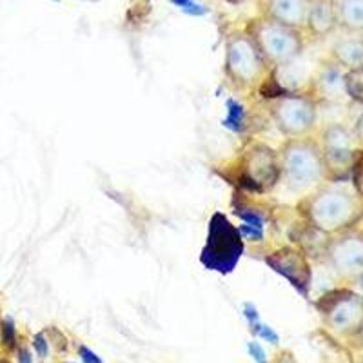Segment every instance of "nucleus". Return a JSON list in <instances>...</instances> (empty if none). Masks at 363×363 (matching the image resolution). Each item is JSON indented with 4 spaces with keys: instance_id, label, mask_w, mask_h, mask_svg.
I'll use <instances>...</instances> for the list:
<instances>
[{
    "instance_id": "9b49d317",
    "label": "nucleus",
    "mask_w": 363,
    "mask_h": 363,
    "mask_svg": "<svg viewBox=\"0 0 363 363\" xmlns=\"http://www.w3.org/2000/svg\"><path fill=\"white\" fill-rule=\"evenodd\" d=\"M264 262L269 269L280 274L289 281L301 296L309 298L311 285H313V267L309 258L296 245H281L264 256Z\"/></svg>"
},
{
    "instance_id": "6e6552de",
    "label": "nucleus",
    "mask_w": 363,
    "mask_h": 363,
    "mask_svg": "<svg viewBox=\"0 0 363 363\" xmlns=\"http://www.w3.org/2000/svg\"><path fill=\"white\" fill-rule=\"evenodd\" d=\"M325 164L327 180L347 182L352 178L356 162L362 149L356 144L352 129L345 124H329L322 129L320 138H316Z\"/></svg>"
},
{
    "instance_id": "6ab92c4d",
    "label": "nucleus",
    "mask_w": 363,
    "mask_h": 363,
    "mask_svg": "<svg viewBox=\"0 0 363 363\" xmlns=\"http://www.w3.org/2000/svg\"><path fill=\"white\" fill-rule=\"evenodd\" d=\"M33 347H35V352H37L42 359L48 358V354H50V343H48V340L44 338V335H35Z\"/></svg>"
},
{
    "instance_id": "4be33fe9",
    "label": "nucleus",
    "mask_w": 363,
    "mask_h": 363,
    "mask_svg": "<svg viewBox=\"0 0 363 363\" xmlns=\"http://www.w3.org/2000/svg\"><path fill=\"white\" fill-rule=\"evenodd\" d=\"M352 135H354L356 144H358V147L363 151V111L359 113V116H358V118H356L354 128H352Z\"/></svg>"
},
{
    "instance_id": "2eb2a0df",
    "label": "nucleus",
    "mask_w": 363,
    "mask_h": 363,
    "mask_svg": "<svg viewBox=\"0 0 363 363\" xmlns=\"http://www.w3.org/2000/svg\"><path fill=\"white\" fill-rule=\"evenodd\" d=\"M329 58L343 71L363 69V33H345L336 38Z\"/></svg>"
},
{
    "instance_id": "412c9836",
    "label": "nucleus",
    "mask_w": 363,
    "mask_h": 363,
    "mask_svg": "<svg viewBox=\"0 0 363 363\" xmlns=\"http://www.w3.org/2000/svg\"><path fill=\"white\" fill-rule=\"evenodd\" d=\"M180 9H182V11H184V13H187V15H194V17H200V15H206V13H207L206 6L196 4V2H193V0H191L189 4L182 6Z\"/></svg>"
},
{
    "instance_id": "0eeeda50",
    "label": "nucleus",
    "mask_w": 363,
    "mask_h": 363,
    "mask_svg": "<svg viewBox=\"0 0 363 363\" xmlns=\"http://www.w3.org/2000/svg\"><path fill=\"white\" fill-rule=\"evenodd\" d=\"M240 186L252 193H269L280 184L278 149L265 142H251L244 147L236 162Z\"/></svg>"
},
{
    "instance_id": "f257e3e1",
    "label": "nucleus",
    "mask_w": 363,
    "mask_h": 363,
    "mask_svg": "<svg viewBox=\"0 0 363 363\" xmlns=\"http://www.w3.org/2000/svg\"><path fill=\"white\" fill-rule=\"evenodd\" d=\"M298 211L314 233L329 238L356 229L363 220V196L349 180H327L303 196Z\"/></svg>"
},
{
    "instance_id": "9d476101",
    "label": "nucleus",
    "mask_w": 363,
    "mask_h": 363,
    "mask_svg": "<svg viewBox=\"0 0 363 363\" xmlns=\"http://www.w3.org/2000/svg\"><path fill=\"white\" fill-rule=\"evenodd\" d=\"M316 309L327 327L340 335L352 336L363 333V296L351 289H333L320 296Z\"/></svg>"
},
{
    "instance_id": "bb28decb",
    "label": "nucleus",
    "mask_w": 363,
    "mask_h": 363,
    "mask_svg": "<svg viewBox=\"0 0 363 363\" xmlns=\"http://www.w3.org/2000/svg\"><path fill=\"white\" fill-rule=\"evenodd\" d=\"M0 363H8V362H4V359H0Z\"/></svg>"
},
{
    "instance_id": "20e7f679",
    "label": "nucleus",
    "mask_w": 363,
    "mask_h": 363,
    "mask_svg": "<svg viewBox=\"0 0 363 363\" xmlns=\"http://www.w3.org/2000/svg\"><path fill=\"white\" fill-rule=\"evenodd\" d=\"M267 111L285 138H303L316 129L320 104L307 91H280L267 96Z\"/></svg>"
},
{
    "instance_id": "7ed1b4c3",
    "label": "nucleus",
    "mask_w": 363,
    "mask_h": 363,
    "mask_svg": "<svg viewBox=\"0 0 363 363\" xmlns=\"http://www.w3.org/2000/svg\"><path fill=\"white\" fill-rule=\"evenodd\" d=\"M223 73L236 91H262L271 80L272 69L247 31H233L225 38Z\"/></svg>"
},
{
    "instance_id": "5701e85b",
    "label": "nucleus",
    "mask_w": 363,
    "mask_h": 363,
    "mask_svg": "<svg viewBox=\"0 0 363 363\" xmlns=\"http://www.w3.org/2000/svg\"><path fill=\"white\" fill-rule=\"evenodd\" d=\"M80 356H82L84 363H102V359L95 354V352L87 349V347H80Z\"/></svg>"
},
{
    "instance_id": "39448f33",
    "label": "nucleus",
    "mask_w": 363,
    "mask_h": 363,
    "mask_svg": "<svg viewBox=\"0 0 363 363\" xmlns=\"http://www.w3.org/2000/svg\"><path fill=\"white\" fill-rule=\"evenodd\" d=\"M245 31L251 35L271 69H278L285 64L293 62L306 50L303 31L278 24L271 18H255L249 22Z\"/></svg>"
},
{
    "instance_id": "b1692460",
    "label": "nucleus",
    "mask_w": 363,
    "mask_h": 363,
    "mask_svg": "<svg viewBox=\"0 0 363 363\" xmlns=\"http://www.w3.org/2000/svg\"><path fill=\"white\" fill-rule=\"evenodd\" d=\"M18 363H33V356H31L29 349H26V347L18 349Z\"/></svg>"
},
{
    "instance_id": "f03ea898",
    "label": "nucleus",
    "mask_w": 363,
    "mask_h": 363,
    "mask_svg": "<svg viewBox=\"0 0 363 363\" xmlns=\"http://www.w3.org/2000/svg\"><path fill=\"white\" fill-rule=\"evenodd\" d=\"M280 158V182L296 194H309L327 182L325 164L316 138H285L278 147Z\"/></svg>"
},
{
    "instance_id": "f3484780",
    "label": "nucleus",
    "mask_w": 363,
    "mask_h": 363,
    "mask_svg": "<svg viewBox=\"0 0 363 363\" xmlns=\"http://www.w3.org/2000/svg\"><path fill=\"white\" fill-rule=\"evenodd\" d=\"M345 93L349 99L363 104V69L345 71Z\"/></svg>"
},
{
    "instance_id": "423d86ee",
    "label": "nucleus",
    "mask_w": 363,
    "mask_h": 363,
    "mask_svg": "<svg viewBox=\"0 0 363 363\" xmlns=\"http://www.w3.org/2000/svg\"><path fill=\"white\" fill-rule=\"evenodd\" d=\"M244 249V238L240 235L238 227L233 225L223 213H215L209 222L206 245L200 256L202 264L209 271L227 274L238 265Z\"/></svg>"
},
{
    "instance_id": "dca6fc26",
    "label": "nucleus",
    "mask_w": 363,
    "mask_h": 363,
    "mask_svg": "<svg viewBox=\"0 0 363 363\" xmlns=\"http://www.w3.org/2000/svg\"><path fill=\"white\" fill-rule=\"evenodd\" d=\"M338 28L345 33H363V0H335Z\"/></svg>"
},
{
    "instance_id": "1a4fd4ad",
    "label": "nucleus",
    "mask_w": 363,
    "mask_h": 363,
    "mask_svg": "<svg viewBox=\"0 0 363 363\" xmlns=\"http://www.w3.org/2000/svg\"><path fill=\"white\" fill-rule=\"evenodd\" d=\"M322 256L330 272L340 280H363V231L351 229L329 236L322 249Z\"/></svg>"
},
{
    "instance_id": "f8f14e48",
    "label": "nucleus",
    "mask_w": 363,
    "mask_h": 363,
    "mask_svg": "<svg viewBox=\"0 0 363 363\" xmlns=\"http://www.w3.org/2000/svg\"><path fill=\"white\" fill-rule=\"evenodd\" d=\"M343 79H345V71L329 58L314 71L307 93H311L318 100V104L322 100H340L347 96Z\"/></svg>"
},
{
    "instance_id": "a211bd4d",
    "label": "nucleus",
    "mask_w": 363,
    "mask_h": 363,
    "mask_svg": "<svg viewBox=\"0 0 363 363\" xmlns=\"http://www.w3.org/2000/svg\"><path fill=\"white\" fill-rule=\"evenodd\" d=\"M0 342L9 351H13L17 347V329H15V323L9 318L0 322Z\"/></svg>"
},
{
    "instance_id": "a878e982",
    "label": "nucleus",
    "mask_w": 363,
    "mask_h": 363,
    "mask_svg": "<svg viewBox=\"0 0 363 363\" xmlns=\"http://www.w3.org/2000/svg\"><path fill=\"white\" fill-rule=\"evenodd\" d=\"M229 2H240V0H229Z\"/></svg>"
},
{
    "instance_id": "393cba45",
    "label": "nucleus",
    "mask_w": 363,
    "mask_h": 363,
    "mask_svg": "<svg viewBox=\"0 0 363 363\" xmlns=\"http://www.w3.org/2000/svg\"><path fill=\"white\" fill-rule=\"evenodd\" d=\"M171 2H173L174 6H178V8H182V6H186V4H189L191 0H171Z\"/></svg>"
},
{
    "instance_id": "ddd939ff",
    "label": "nucleus",
    "mask_w": 363,
    "mask_h": 363,
    "mask_svg": "<svg viewBox=\"0 0 363 363\" xmlns=\"http://www.w3.org/2000/svg\"><path fill=\"white\" fill-rule=\"evenodd\" d=\"M309 11V0H264L262 17L303 31Z\"/></svg>"
},
{
    "instance_id": "aec40b11",
    "label": "nucleus",
    "mask_w": 363,
    "mask_h": 363,
    "mask_svg": "<svg viewBox=\"0 0 363 363\" xmlns=\"http://www.w3.org/2000/svg\"><path fill=\"white\" fill-rule=\"evenodd\" d=\"M249 354L252 356V359H255L256 363H267V354L264 352L260 343H256V342L249 343Z\"/></svg>"
},
{
    "instance_id": "4468645a",
    "label": "nucleus",
    "mask_w": 363,
    "mask_h": 363,
    "mask_svg": "<svg viewBox=\"0 0 363 363\" xmlns=\"http://www.w3.org/2000/svg\"><path fill=\"white\" fill-rule=\"evenodd\" d=\"M311 37L325 38L338 29L335 0H309L306 28Z\"/></svg>"
}]
</instances>
